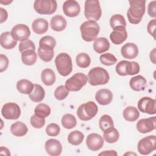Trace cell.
<instances>
[{
	"label": "cell",
	"mask_w": 156,
	"mask_h": 156,
	"mask_svg": "<svg viewBox=\"0 0 156 156\" xmlns=\"http://www.w3.org/2000/svg\"><path fill=\"white\" fill-rule=\"evenodd\" d=\"M61 122L63 127L67 129H71L75 127L77 124V121L75 116L69 113L65 114L62 116Z\"/></svg>",
	"instance_id": "34"
},
{
	"label": "cell",
	"mask_w": 156,
	"mask_h": 156,
	"mask_svg": "<svg viewBox=\"0 0 156 156\" xmlns=\"http://www.w3.org/2000/svg\"><path fill=\"white\" fill-rule=\"evenodd\" d=\"M13 38L16 41H24L28 40L30 35L29 27L24 24H18L13 27L11 30Z\"/></svg>",
	"instance_id": "11"
},
{
	"label": "cell",
	"mask_w": 156,
	"mask_h": 156,
	"mask_svg": "<svg viewBox=\"0 0 156 156\" xmlns=\"http://www.w3.org/2000/svg\"><path fill=\"white\" fill-rule=\"evenodd\" d=\"M104 142L102 136L96 133L89 134L86 140L87 147L92 151H97L99 150L104 145Z\"/></svg>",
	"instance_id": "14"
},
{
	"label": "cell",
	"mask_w": 156,
	"mask_h": 156,
	"mask_svg": "<svg viewBox=\"0 0 156 156\" xmlns=\"http://www.w3.org/2000/svg\"><path fill=\"white\" fill-rule=\"evenodd\" d=\"M156 117L152 116L148 118L140 119L136 123L138 131L142 133H146L155 129Z\"/></svg>",
	"instance_id": "13"
},
{
	"label": "cell",
	"mask_w": 156,
	"mask_h": 156,
	"mask_svg": "<svg viewBox=\"0 0 156 156\" xmlns=\"http://www.w3.org/2000/svg\"><path fill=\"white\" fill-rule=\"evenodd\" d=\"M0 14H1L0 15V18H1L0 23H2L3 22L6 21L7 16H8V14H7V11L2 7L0 8Z\"/></svg>",
	"instance_id": "50"
},
{
	"label": "cell",
	"mask_w": 156,
	"mask_h": 156,
	"mask_svg": "<svg viewBox=\"0 0 156 156\" xmlns=\"http://www.w3.org/2000/svg\"><path fill=\"white\" fill-rule=\"evenodd\" d=\"M80 30L82 39L85 41L91 42L96 39L99 33L100 27L95 21H87L80 25Z\"/></svg>",
	"instance_id": "3"
},
{
	"label": "cell",
	"mask_w": 156,
	"mask_h": 156,
	"mask_svg": "<svg viewBox=\"0 0 156 156\" xmlns=\"http://www.w3.org/2000/svg\"><path fill=\"white\" fill-rule=\"evenodd\" d=\"M55 64L58 73L63 76H67L73 70L71 57L65 52L59 54L55 59Z\"/></svg>",
	"instance_id": "4"
},
{
	"label": "cell",
	"mask_w": 156,
	"mask_h": 156,
	"mask_svg": "<svg viewBox=\"0 0 156 156\" xmlns=\"http://www.w3.org/2000/svg\"><path fill=\"white\" fill-rule=\"evenodd\" d=\"M32 29L37 34H43L48 29V22L43 18L35 19L32 24Z\"/></svg>",
	"instance_id": "23"
},
{
	"label": "cell",
	"mask_w": 156,
	"mask_h": 156,
	"mask_svg": "<svg viewBox=\"0 0 156 156\" xmlns=\"http://www.w3.org/2000/svg\"><path fill=\"white\" fill-rule=\"evenodd\" d=\"M37 54L41 60L45 62H49L51 61L53 58L54 55V51H45L38 48L37 51Z\"/></svg>",
	"instance_id": "42"
},
{
	"label": "cell",
	"mask_w": 156,
	"mask_h": 156,
	"mask_svg": "<svg viewBox=\"0 0 156 156\" xmlns=\"http://www.w3.org/2000/svg\"><path fill=\"white\" fill-rule=\"evenodd\" d=\"M87 77L88 83L93 86L106 84L110 79L107 71L100 66L91 69L88 72Z\"/></svg>",
	"instance_id": "2"
},
{
	"label": "cell",
	"mask_w": 156,
	"mask_h": 156,
	"mask_svg": "<svg viewBox=\"0 0 156 156\" xmlns=\"http://www.w3.org/2000/svg\"><path fill=\"white\" fill-rule=\"evenodd\" d=\"M121 53L125 58L133 59L138 55V48L135 43H127L121 48Z\"/></svg>",
	"instance_id": "18"
},
{
	"label": "cell",
	"mask_w": 156,
	"mask_h": 156,
	"mask_svg": "<svg viewBox=\"0 0 156 156\" xmlns=\"http://www.w3.org/2000/svg\"><path fill=\"white\" fill-rule=\"evenodd\" d=\"M46 152L51 156L60 155L62 151V146L61 143L55 139L48 140L44 144Z\"/></svg>",
	"instance_id": "17"
},
{
	"label": "cell",
	"mask_w": 156,
	"mask_h": 156,
	"mask_svg": "<svg viewBox=\"0 0 156 156\" xmlns=\"http://www.w3.org/2000/svg\"><path fill=\"white\" fill-rule=\"evenodd\" d=\"M155 26H156V20H155V19H154L149 21V23L147 24V32L150 34V35L153 36V37L154 38H155V35H154Z\"/></svg>",
	"instance_id": "49"
},
{
	"label": "cell",
	"mask_w": 156,
	"mask_h": 156,
	"mask_svg": "<svg viewBox=\"0 0 156 156\" xmlns=\"http://www.w3.org/2000/svg\"><path fill=\"white\" fill-rule=\"evenodd\" d=\"M84 15L88 21H97L102 15L100 2L98 0H87L84 5Z\"/></svg>",
	"instance_id": "5"
},
{
	"label": "cell",
	"mask_w": 156,
	"mask_h": 156,
	"mask_svg": "<svg viewBox=\"0 0 156 156\" xmlns=\"http://www.w3.org/2000/svg\"><path fill=\"white\" fill-rule=\"evenodd\" d=\"M95 99L99 104L106 105L110 104L112 102L113 99V94L110 90L102 88L96 92Z\"/></svg>",
	"instance_id": "19"
},
{
	"label": "cell",
	"mask_w": 156,
	"mask_h": 156,
	"mask_svg": "<svg viewBox=\"0 0 156 156\" xmlns=\"http://www.w3.org/2000/svg\"><path fill=\"white\" fill-rule=\"evenodd\" d=\"M138 108L143 113L154 115L156 113V101L149 97L141 98L138 102Z\"/></svg>",
	"instance_id": "12"
},
{
	"label": "cell",
	"mask_w": 156,
	"mask_h": 156,
	"mask_svg": "<svg viewBox=\"0 0 156 156\" xmlns=\"http://www.w3.org/2000/svg\"><path fill=\"white\" fill-rule=\"evenodd\" d=\"M99 59L101 62L106 66H111L117 62V58L111 53H105L101 55Z\"/></svg>",
	"instance_id": "39"
},
{
	"label": "cell",
	"mask_w": 156,
	"mask_h": 156,
	"mask_svg": "<svg viewBox=\"0 0 156 156\" xmlns=\"http://www.w3.org/2000/svg\"><path fill=\"white\" fill-rule=\"evenodd\" d=\"M87 80L88 77L85 74L77 73L66 80L65 87L69 91H77L86 85Z\"/></svg>",
	"instance_id": "7"
},
{
	"label": "cell",
	"mask_w": 156,
	"mask_h": 156,
	"mask_svg": "<svg viewBox=\"0 0 156 156\" xmlns=\"http://www.w3.org/2000/svg\"><path fill=\"white\" fill-rule=\"evenodd\" d=\"M124 118L130 122L135 121L140 116V112L137 108L133 106H128L123 110Z\"/></svg>",
	"instance_id": "30"
},
{
	"label": "cell",
	"mask_w": 156,
	"mask_h": 156,
	"mask_svg": "<svg viewBox=\"0 0 156 156\" xmlns=\"http://www.w3.org/2000/svg\"><path fill=\"white\" fill-rule=\"evenodd\" d=\"M155 48H154L151 52H150V59H151V61H152L153 62V63L155 64Z\"/></svg>",
	"instance_id": "53"
},
{
	"label": "cell",
	"mask_w": 156,
	"mask_h": 156,
	"mask_svg": "<svg viewBox=\"0 0 156 156\" xmlns=\"http://www.w3.org/2000/svg\"><path fill=\"white\" fill-rule=\"evenodd\" d=\"M130 7L127 15L129 21L133 24L140 23L146 10L145 0H130L129 1Z\"/></svg>",
	"instance_id": "1"
},
{
	"label": "cell",
	"mask_w": 156,
	"mask_h": 156,
	"mask_svg": "<svg viewBox=\"0 0 156 156\" xmlns=\"http://www.w3.org/2000/svg\"><path fill=\"white\" fill-rule=\"evenodd\" d=\"M27 126L21 121H16L10 126L11 133L16 136H24L27 133Z\"/></svg>",
	"instance_id": "27"
},
{
	"label": "cell",
	"mask_w": 156,
	"mask_h": 156,
	"mask_svg": "<svg viewBox=\"0 0 156 156\" xmlns=\"http://www.w3.org/2000/svg\"><path fill=\"white\" fill-rule=\"evenodd\" d=\"M127 63V60H121L116 65L115 69L118 74L122 76H127L126 73V65Z\"/></svg>",
	"instance_id": "46"
},
{
	"label": "cell",
	"mask_w": 156,
	"mask_h": 156,
	"mask_svg": "<svg viewBox=\"0 0 156 156\" xmlns=\"http://www.w3.org/2000/svg\"><path fill=\"white\" fill-rule=\"evenodd\" d=\"M118 155L117 152L114 151V150H110V151H104V152H101L100 154H99V155H114V156H116Z\"/></svg>",
	"instance_id": "51"
},
{
	"label": "cell",
	"mask_w": 156,
	"mask_h": 156,
	"mask_svg": "<svg viewBox=\"0 0 156 156\" xmlns=\"http://www.w3.org/2000/svg\"><path fill=\"white\" fill-rule=\"evenodd\" d=\"M29 49L35 50V46L32 41L30 40H27L24 41H21L20 43L19 51L21 53H22L24 51Z\"/></svg>",
	"instance_id": "45"
},
{
	"label": "cell",
	"mask_w": 156,
	"mask_h": 156,
	"mask_svg": "<svg viewBox=\"0 0 156 156\" xmlns=\"http://www.w3.org/2000/svg\"><path fill=\"white\" fill-rule=\"evenodd\" d=\"M69 94V91L63 85L58 86L54 91L55 98L59 101L65 99Z\"/></svg>",
	"instance_id": "41"
},
{
	"label": "cell",
	"mask_w": 156,
	"mask_h": 156,
	"mask_svg": "<svg viewBox=\"0 0 156 156\" xmlns=\"http://www.w3.org/2000/svg\"><path fill=\"white\" fill-rule=\"evenodd\" d=\"M110 24L111 27L113 29L117 27L126 26V22L124 17L120 14H115L110 19Z\"/></svg>",
	"instance_id": "36"
},
{
	"label": "cell",
	"mask_w": 156,
	"mask_h": 156,
	"mask_svg": "<svg viewBox=\"0 0 156 156\" xmlns=\"http://www.w3.org/2000/svg\"><path fill=\"white\" fill-rule=\"evenodd\" d=\"M146 83V80L143 76L141 75H138L130 79L129 85L130 88L133 90L140 91L145 89Z\"/></svg>",
	"instance_id": "22"
},
{
	"label": "cell",
	"mask_w": 156,
	"mask_h": 156,
	"mask_svg": "<svg viewBox=\"0 0 156 156\" xmlns=\"http://www.w3.org/2000/svg\"><path fill=\"white\" fill-rule=\"evenodd\" d=\"M9 65V60L7 57L4 55H0V72L2 73L5 71Z\"/></svg>",
	"instance_id": "47"
},
{
	"label": "cell",
	"mask_w": 156,
	"mask_h": 156,
	"mask_svg": "<svg viewBox=\"0 0 156 156\" xmlns=\"http://www.w3.org/2000/svg\"><path fill=\"white\" fill-rule=\"evenodd\" d=\"M110 48L108 40L105 37H99L94 40L93 49L98 54H101L107 51Z\"/></svg>",
	"instance_id": "26"
},
{
	"label": "cell",
	"mask_w": 156,
	"mask_h": 156,
	"mask_svg": "<svg viewBox=\"0 0 156 156\" xmlns=\"http://www.w3.org/2000/svg\"><path fill=\"white\" fill-rule=\"evenodd\" d=\"M103 138L106 142L108 143H114L118 140L119 133L116 129L113 127H110L104 132Z\"/></svg>",
	"instance_id": "32"
},
{
	"label": "cell",
	"mask_w": 156,
	"mask_h": 156,
	"mask_svg": "<svg viewBox=\"0 0 156 156\" xmlns=\"http://www.w3.org/2000/svg\"><path fill=\"white\" fill-rule=\"evenodd\" d=\"M35 115L37 116L45 118L48 117L51 113V108L48 105L41 103L37 105L34 110Z\"/></svg>",
	"instance_id": "35"
},
{
	"label": "cell",
	"mask_w": 156,
	"mask_h": 156,
	"mask_svg": "<svg viewBox=\"0 0 156 156\" xmlns=\"http://www.w3.org/2000/svg\"><path fill=\"white\" fill-rule=\"evenodd\" d=\"M140 65L136 62L127 61L126 65V73L127 75H135L140 71Z\"/></svg>",
	"instance_id": "40"
},
{
	"label": "cell",
	"mask_w": 156,
	"mask_h": 156,
	"mask_svg": "<svg viewBox=\"0 0 156 156\" xmlns=\"http://www.w3.org/2000/svg\"><path fill=\"white\" fill-rule=\"evenodd\" d=\"M45 91L44 88L38 84H34L32 91L29 94V99L34 102H40L44 99Z\"/></svg>",
	"instance_id": "25"
},
{
	"label": "cell",
	"mask_w": 156,
	"mask_h": 156,
	"mask_svg": "<svg viewBox=\"0 0 156 156\" xmlns=\"http://www.w3.org/2000/svg\"><path fill=\"white\" fill-rule=\"evenodd\" d=\"M12 2V1H5L4 2L2 1H0V2H1V4H5V5H8L9 4H10Z\"/></svg>",
	"instance_id": "54"
},
{
	"label": "cell",
	"mask_w": 156,
	"mask_h": 156,
	"mask_svg": "<svg viewBox=\"0 0 156 156\" xmlns=\"http://www.w3.org/2000/svg\"><path fill=\"white\" fill-rule=\"evenodd\" d=\"M83 138L84 135L81 132L74 130L70 132L68 135V141L70 144L74 146H77L82 143Z\"/></svg>",
	"instance_id": "33"
},
{
	"label": "cell",
	"mask_w": 156,
	"mask_h": 156,
	"mask_svg": "<svg viewBox=\"0 0 156 156\" xmlns=\"http://www.w3.org/2000/svg\"><path fill=\"white\" fill-rule=\"evenodd\" d=\"M98 111L97 105L93 101L81 104L77 110V115L82 121H89L94 118Z\"/></svg>",
	"instance_id": "6"
},
{
	"label": "cell",
	"mask_w": 156,
	"mask_h": 156,
	"mask_svg": "<svg viewBox=\"0 0 156 156\" xmlns=\"http://www.w3.org/2000/svg\"><path fill=\"white\" fill-rule=\"evenodd\" d=\"M99 126L102 132H104L107 129L114 127L113 121L110 116L108 115H104L99 119Z\"/></svg>",
	"instance_id": "37"
},
{
	"label": "cell",
	"mask_w": 156,
	"mask_h": 156,
	"mask_svg": "<svg viewBox=\"0 0 156 156\" xmlns=\"http://www.w3.org/2000/svg\"><path fill=\"white\" fill-rule=\"evenodd\" d=\"M34 87L33 83L27 79H21L16 83V88L22 94H29L32 91Z\"/></svg>",
	"instance_id": "28"
},
{
	"label": "cell",
	"mask_w": 156,
	"mask_h": 156,
	"mask_svg": "<svg viewBox=\"0 0 156 156\" xmlns=\"http://www.w3.org/2000/svg\"><path fill=\"white\" fill-rule=\"evenodd\" d=\"M67 25V22L65 18L62 15L54 16L50 22V26L51 29L57 32H60L63 30Z\"/></svg>",
	"instance_id": "21"
},
{
	"label": "cell",
	"mask_w": 156,
	"mask_h": 156,
	"mask_svg": "<svg viewBox=\"0 0 156 156\" xmlns=\"http://www.w3.org/2000/svg\"><path fill=\"white\" fill-rule=\"evenodd\" d=\"M155 3H156L155 1H152L149 2V4H148V6H147V13H148L149 15L152 18H155V16H156Z\"/></svg>",
	"instance_id": "48"
},
{
	"label": "cell",
	"mask_w": 156,
	"mask_h": 156,
	"mask_svg": "<svg viewBox=\"0 0 156 156\" xmlns=\"http://www.w3.org/2000/svg\"><path fill=\"white\" fill-rule=\"evenodd\" d=\"M139 153L141 155H149L156 149V136L149 135L140 140L137 145Z\"/></svg>",
	"instance_id": "9"
},
{
	"label": "cell",
	"mask_w": 156,
	"mask_h": 156,
	"mask_svg": "<svg viewBox=\"0 0 156 156\" xmlns=\"http://www.w3.org/2000/svg\"><path fill=\"white\" fill-rule=\"evenodd\" d=\"M60 128L58 125L55 123H51L48 124L46 128V133L50 136H55L60 133Z\"/></svg>",
	"instance_id": "44"
},
{
	"label": "cell",
	"mask_w": 156,
	"mask_h": 156,
	"mask_svg": "<svg viewBox=\"0 0 156 156\" xmlns=\"http://www.w3.org/2000/svg\"><path fill=\"white\" fill-rule=\"evenodd\" d=\"M1 114L6 119H17L21 115V109L17 104L8 102L3 105Z\"/></svg>",
	"instance_id": "10"
},
{
	"label": "cell",
	"mask_w": 156,
	"mask_h": 156,
	"mask_svg": "<svg viewBox=\"0 0 156 156\" xmlns=\"http://www.w3.org/2000/svg\"><path fill=\"white\" fill-rule=\"evenodd\" d=\"M127 38V32L126 27H117L113 29V30L110 33V39L115 44H122Z\"/></svg>",
	"instance_id": "16"
},
{
	"label": "cell",
	"mask_w": 156,
	"mask_h": 156,
	"mask_svg": "<svg viewBox=\"0 0 156 156\" xmlns=\"http://www.w3.org/2000/svg\"><path fill=\"white\" fill-rule=\"evenodd\" d=\"M57 7L55 0H36L34 3V10L41 15H51L56 11Z\"/></svg>",
	"instance_id": "8"
},
{
	"label": "cell",
	"mask_w": 156,
	"mask_h": 156,
	"mask_svg": "<svg viewBox=\"0 0 156 156\" xmlns=\"http://www.w3.org/2000/svg\"><path fill=\"white\" fill-rule=\"evenodd\" d=\"M128 154H133V155H136V154H135V153H131V152H128V153H126V154H124V155H128Z\"/></svg>",
	"instance_id": "55"
},
{
	"label": "cell",
	"mask_w": 156,
	"mask_h": 156,
	"mask_svg": "<svg viewBox=\"0 0 156 156\" xmlns=\"http://www.w3.org/2000/svg\"><path fill=\"white\" fill-rule=\"evenodd\" d=\"M63 12L65 15L69 17H76L80 12L79 4L74 0H68L64 2L62 6Z\"/></svg>",
	"instance_id": "15"
},
{
	"label": "cell",
	"mask_w": 156,
	"mask_h": 156,
	"mask_svg": "<svg viewBox=\"0 0 156 156\" xmlns=\"http://www.w3.org/2000/svg\"><path fill=\"white\" fill-rule=\"evenodd\" d=\"M30 124L36 129H41L45 124V119L44 118H40L37 116L36 115H33L30 117Z\"/></svg>",
	"instance_id": "43"
},
{
	"label": "cell",
	"mask_w": 156,
	"mask_h": 156,
	"mask_svg": "<svg viewBox=\"0 0 156 156\" xmlns=\"http://www.w3.org/2000/svg\"><path fill=\"white\" fill-rule=\"evenodd\" d=\"M1 45L5 49H12L17 44V41L15 40L10 32H4L0 36Z\"/></svg>",
	"instance_id": "20"
},
{
	"label": "cell",
	"mask_w": 156,
	"mask_h": 156,
	"mask_svg": "<svg viewBox=\"0 0 156 156\" xmlns=\"http://www.w3.org/2000/svg\"><path fill=\"white\" fill-rule=\"evenodd\" d=\"M77 65L82 68H86L88 67L91 63V58L90 56L86 53L79 54L76 58Z\"/></svg>",
	"instance_id": "38"
},
{
	"label": "cell",
	"mask_w": 156,
	"mask_h": 156,
	"mask_svg": "<svg viewBox=\"0 0 156 156\" xmlns=\"http://www.w3.org/2000/svg\"><path fill=\"white\" fill-rule=\"evenodd\" d=\"M41 78L43 83L47 86L52 85L55 82V73L50 68H46L42 71Z\"/></svg>",
	"instance_id": "31"
},
{
	"label": "cell",
	"mask_w": 156,
	"mask_h": 156,
	"mask_svg": "<svg viewBox=\"0 0 156 156\" xmlns=\"http://www.w3.org/2000/svg\"><path fill=\"white\" fill-rule=\"evenodd\" d=\"M37 59V55L33 49H29L21 53V60L24 65L30 66L35 63Z\"/></svg>",
	"instance_id": "29"
},
{
	"label": "cell",
	"mask_w": 156,
	"mask_h": 156,
	"mask_svg": "<svg viewBox=\"0 0 156 156\" xmlns=\"http://www.w3.org/2000/svg\"><path fill=\"white\" fill-rule=\"evenodd\" d=\"M55 44L56 41L55 38L51 36L46 35L40 40L38 48L45 51H54Z\"/></svg>",
	"instance_id": "24"
},
{
	"label": "cell",
	"mask_w": 156,
	"mask_h": 156,
	"mask_svg": "<svg viewBox=\"0 0 156 156\" xmlns=\"http://www.w3.org/2000/svg\"><path fill=\"white\" fill-rule=\"evenodd\" d=\"M1 154H3L5 155H10V153L9 150L5 147H1V152H0Z\"/></svg>",
	"instance_id": "52"
}]
</instances>
